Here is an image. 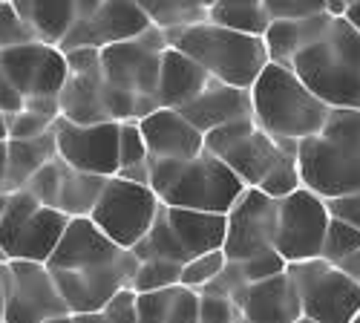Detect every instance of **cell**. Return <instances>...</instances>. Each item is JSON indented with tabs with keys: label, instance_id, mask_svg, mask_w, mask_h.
Masks as SVG:
<instances>
[{
	"label": "cell",
	"instance_id": "7bdbcfd3",
	"mask_svg": "<svg viewBox=\"0 0 360 323\" xmlns=\"http://www.w3.org/2000/svg\"><path fill=\"white\" fill-rule=\"evenodd\" d=\"M20 107H23L20 96L12 90L9 78L4 75V70H0V110H4V113H15V110H20Z\"/></svg>",
	"mask_w": 360,
	"mask_h": 323
},
{
	"label": "cell",
	"instance_id": "c3c4849f",
	"mask_svg": "<svg viewBox=\"0 0 360 323\" xmlns=\"http://www.w3.org/2000/svg\"><path fill=\"white\" fill-rule=\"evenodd\" d=\"M185 4L188 6H193V9H199V12H205L207 15V9H211L214 4H217V0H185Z\"/></svg>",
	"mask_w": 360,
	"mask_h": 323
},
{
	"label": "cell",
	"instance_id": "8d00e7d4",
	"mask_svg": "<svg viewBox=\"0 0 360 323\" xmlns=\"http://www.w3.org/2000/svg\"><path fill=\"white\" fill-rule=\"evenodd\" d=\"M55 125V119H46V115H38V113H29V110H15V113H6V130H9V139H35V136H44L49 133Z\"/></svg>",
	"mask_w": 360,
	"mask_h": 323
},
{
	"label": "cell",
	"instance_id": "4dcf8cb0",
	"mask_svg": "<svg viewBox=\"0 0 360 323\" xmlns=\"http://www.w3.org/2000/svg\"><path fill=\"white\" fill-rule=\"evenodd\" d=\"M136 4L147 15L150 26L162 29V32H170V29H179V26H191L207 18L205 12L188 6L185 0H136Z\"/></svg>",
	"mask_w": 360,
	"mask_h": 323
},
{
	"label": "cell",
	"instance_id": "1f68e13d",
	"mask_svg": "<svg viewBox=\"0 0 360 323\" xmlns=\"http://www.w3.org/2000/svg\"><path fill=\"white\" fill-rule=\"evenodd\" d=\"M225 266H228V257H225L222 248L196 254L193 260H188L185 266H182V274H179V286L193 289V291H202L207 283L217 280V277L222 274Z\"/></svg>",
	"mask_w": 360,
	"mask_h": 323
},
{
	"label": "cell",
	"instance_id": "74e56055",
	"mask_svg": "<svg viewBox=\"0 0 360 323\" xmlns=\"http://www.w3.org/2000/svg\"><path fill=\"white\" fill-rule=\"evenodd\" d=\"M271 20H297L326 12V0H262Z\"/></svg>",
	"mask_w": 360,
	"mask_h": 323
},
{
	"label": "cell",
	"instance_id": "11a10c76",
	"mask_svg": "<svg viewBox=\"0 0 360 323\" xmlns=\"http://www.w3.org/2000/svg\"><path fill=\"white\" fill-rule=\"evenodd\" d=\"M349 4H354V0H346V6H349Z\"/></svg>",
	"mask_w": 360,
	"mask_h": 323
},
{
	"label": "cell",
	"instance_id": "ac0fdd59",
	"mask_svg": "<svg viewBox=\"0 0 360 323\" xmlns=\"http://www.w3.org/2000/svg\"><path fill=\"white\" fill-rule=\"evenodd\" d=\"M150 29L147 15L139 9L136 0H98L96 9L81 23L72 26V32L64 38L58 49H75V46H112L122 41H133Z\"/></svg>",
	"mask_w": 360,
	"mask_h": 323
},
{
	"label": "cell",
	"instance_id": "ba28073f",
	"mask_svg": "<svg viewBox=\"0 0 360 323\" xmlns=\"http://www.w3.org/2000/svg\"><path fill=\"white\" fill-rule=\"evenodd\" d=\"M225 243V214H207L191 208H167L159 205V214L130 251L139 260H170L185 266L196 254L222 248Z\"/></svg>",
	"mask_w": 360,
	"mask_h": 323
},
{
	"label": "cell",
	"instance_id": "7a4b0ae2",
	"mask_svg": "<svg viewBox=\"0 0 360 323\" xmlns=\"http://www.w3.org/2000/svg\"><path fill=\"white\" fill-rule=\"evenodd\" d=\"M167 41L150 26L144 35L101 49V84L112 122H139L159 110V64Z\"/></svg>",
	"mask_w": 360,
	"mask_h": 323
},
{
	"label": "cell",
	"instance_id": "5bb4252c",
	"mask_svg": "<svg viewBox=\"0 0 360 323\" xmlns=\"http://www.w3.org/2000/svg\"><path fill=\"white\" fill-rule=\"evenodd\" d=\"M6 312L4 323H44L58 315H70L46 262L6 260L4 262Z\"/></svg>",
	"mask_w": 360,
	"mask_h": 323
},
{
	"label": "cell",
	"instance_id": "cb8c5ba5",
	"mask_svg": "<svg viewBox=\"0 0 360 323\" xmlns=\"http://www.w3.org/2000/svg\"><path fill=\"white\" fill-rule=\"evenodd\" d=\"M214 78L207 75L199 64H193L185 52L165 46L162 64H159V107L182 110L199 93H205V87Z\"/></svg>",
	"mask_w": 360,
	"mask_h": 323
},
{
	"label": "cell",
	"instance_id": "836d02e7",
	"mask_svg": "<svg viewBox=\"0 0 360 323\" xmlns=\"http://www.w3.org/2000/svg\"><path fill=\"white\" fill-rule=\"evenodd\" d=\"M360 248V231L338 217L328 220V228H326V237H323V251L320 257L326 262H332V266H338L340 260H346L349 254H354Z\"/></svg>",
	"mask_w": 360,
	"mask_h": 323
},
{
	"label": "cell",
	"instance_id": "9c48e42d",
	"mask_svg": "<svg viewBox=\"0 0 360 323\" xmlns=\"http://www.w3.org/2000/svg\"><path fill=\"white\" fill-rule=\"evenodd\" d=\"M67 217L41 205L32 194L12 191L0 211V251L6 260L46 262L67 228Z\"/></svg>",
	"mask_w": 360,
	"mask_h": 323
},
{
	"label": "cell",
	"instance_id": "603a6c76",
	"mask_svg": "<svg viewBox=\"0 0 360 323\" xmlns=\"http://www.w3.org/2000/svg\"><path fill=\"white\" fill-rule=\"evenodd\" d=\"M58 107H61V119L72 125H101L112 122L104 101V84H101V67L70 72L67 81L58 93Z\"/></svg>",
	"mask_w": 360,
	"mask_h": 323
},
{
	"label": "cell",
	"instance_id": "83f0119b",
	"mask_svg": "<svg viewBox=\"0 0 360 323\" xmlns=\"http://www.w3.org/2000/svg\"><path fill=\"white\" fill-rule=\"evenodd\" d=\"M9 144V173H6V194L20 191L32 176L58 156L55 133H44L35 139H6Z\"/></svg>",
	"mask_w": 360,
	"mask_h": 323
},
{
	"label": "cell",
	"instance_id": "681fc988",
	"mask_svg": "<svg viewBox=\"0 0 360 323\" xmlns=\"http://www.w3.org/2000/svg\"><path fill=\"white\" fill-rule=\"evenodd\" d=\"M9 139V130H6V113L0 110V141H6Z\"/></svg>",
	"mask_w": 360,
	"mask_h": 323
},
{
	"label": "cell",
	"instance_id": "60d3db41",
	"mask_svg": "<svg viewBox=\"0 0 360 323\" xmlns=\"http://www.w3.org/2000/svg\"><path fill=\"white\" fill-rule=\"evenodd\" d=\"M107 323H139L136 320V291L133 289H124L101 309Z\"/></svg>",
	"mask_w": 360,
	"mask_h": 323
},
{
	"label": "cell",
	"instance_id": "2e32d148",
	"mask_svg": "<svg viewBox=\"0 0 360 323\" xmlns=\"http://www.w3.org/2000/svg\"><path fill=\"white\" fill-rule=\"evenodd\" d=\"M277 199L257 188H245L225 214V243L222 251L231 262L274 251Z\"/></svg>",
	"mask_w": 360,
	"mask_h": 323
},
{
	"label": "cell",
	"instance_id": "e0dca14e",
	"mask_svg": "<svg viewBox=\"0 0 360 323\" xmlns=\"http://www.w3.org/2000/svg\"><path fill=\"white\" fill-rule=\"evenodd\" d=\"M118 130H122V122L72 125L58 115L52 125L58 159L81 173L110 179L118 170Z\"/></svg>",
	"mask_w": 360,
	"mask_h": 323
},
{
	"label": "cell",
	"instance_id": "f6af8a7d",
	"mask_svg": "<svg viewBox=\"0 0 360 323\" xmlns=\"http://www.w3.org/2000/svg\"><path fill=\"white\" fill-rule=\"evenodd\" d=\"M352 29H354V32H360V0H354V4H349L346 6V12L340 15Z\"/></svg>",
	"mask_w": 360,
	"mask_h": 323
},
{
	"label": "cell",
	"instance_id": "7402d4cb",
	"mask_svg": "<svg viewBox=\"0 0 360 323\" xmlns=\"http://www.w3.org/2000/svg\"><path fill=\"white\" fill-rule=\"evenodd\" d=\"M179 113H182L199 133H211L222 125L251 119V90H239V87L211 81L205 87V93H199Z\"/></svg>",
	"mask_w": 360,
	"mask_h": 323
},
{
	"label": "cell",
	"instance_id": "d6986e66",
	"mask_svg": "<svg viewBox=\"0 0 360 323\" xmlns=\"http://www.w3.org/2000/svg\"><path fill=\"white\" fill-rule=\"evenodd\" d=\"M139 130L153 162L193 159L205 151V133H199L182 113L170 107L147 113L144 119H139Z\"/></svg>",
	"mask_w": 360,
	"mask_h": 323
},
{
	"label": "cell",
	"instance_id": "4fadbf2b",
	"mask_svg": "<svg viewBox=\"0 0 360 323\" xmlns=\"http://www.w3.org/2000/svg\"><path fill=\"white\" fill-rule=\"evenodd\" d=\"M328 220L332 217H328L326 199H320L309 188H297L294 194L277 199L274 251L288 266L320 257Z\"/></svg>",
	"mask_w": 360,
	"mask_h": 323
},
{
	"label": "cell",
	"instance_id": "e575fe53",
	"mask_svg": "<svg viewBox=\"0 0 360 323\" xmlns=\"http://www.w3.org/2000/svg\"><path fill=\"white\" fill-rule=\"evenodd\" d=\"M297 188H303V182H300V170H297V159H294V153H283V159L271 167V173L265 176L257 191H262L271 199H283V196L294 194Z\"/></svg>",
	"mask_w": 360,
	"mask_h": 323
},
{
	"label": "cell",
	"instance_id": "f35d334b",
	"mask_svg": "<svg viewBox=\"0 0 360 323\" xmlns=\"http://www.w3.org/2000/svg\"><path fill=\"white\" fill-rule=\"evenodd\" d=\"M35 41L32 32L26 29V23L20 20V15L15 12L12 0H0V49H9V46H20Z\"/></svg>",
	"mask_w": 360,
	"mask_h": 323
},
{
	"label": "cell",
	"instance_id": "3957f363",
	"mask_svg": "<svg viewBox=\"0 0 360 323\" xmlns=\"http://www.w3.org/2000/svg\"><path fill=\"white\" fill-rule=\"evenodd\" d=\"M300 182L320 199L360 191V110L335 107L320 133L297 141Z\"/></svg>",
	"mask_w": 360,
	"mask_h": 323
},
{
	"label": "cell",
	"instance_id": "30bf717a",
	"mask_svg": "<svg viewBox=\"0 0 360 323\" xmlns=\"http://www.w3.org/2000/svg\"><path fill=\"white\" fill-rule=\"evenodd\" d=\"M288 274L294 280L300 312L317 323H349L360 309V283L343 274L323 257L291 262Z\"/></svg>",
	"mask_w": 360,
	"mask_h": 323
},
{
	"label": "cell",
	"instance_id": "9f6ffc18",
	"mask_svg": "<svg viewBox=\"0 0 360 323\" xmlns=\"http://www.w3.org/2000/svg\"><path fill=\"white\" fill-rule=\"evenodd\" d=\"M357 283H360V274H357Z\"/></svg>",
	"mask_w": 360,
	"mask_h": 323
},
{
	"label": "cell",
	"instance_id": "484cf974",
	"mask_svg": "<svg viewBox=\"0 0 360 323\" xmlns=\"http://www.w3.org/2000/svg\"><path fill=\"white\" fill-rule=\"evenodd\" d=\"M328 20H332V15H326V12L314 15V18H297V20H271L268 29L262 32V41H265V49H268V61L288 67L291 58L306 44H311L326 29Z\"/></svg>",
	"mask_w": 360,
	"mask_h": 323
},
{
	"label": "cell",
	"instance_id": "ffe728a7",
	"mask_svg": "<svg viewBox=\"0 0 360 323\" xmlns=\"http://www.w3.org/2000/svg\"><path fill=\"white\" fill-rule=\"evenodd\" d=\"M231 303L245 323H294L303 317L288 269L268 280L243 286Z\"/></svg>",
	"mask_w": 360,
	"mask_h": 323
},
{
	"label": "cell",
	"instance_id": "d590c367",
	"mask_svg": "<svg viewBox=\"0 0 360 323\" xmlns=\"http://www.w3.org/2000/svg\"><path fill=\"white\" fill-rule=\"evenodd\" d=\"M233 266L239 269V274H243L245 283H259V280H268V277L285 272L288 262L277 251H265V254H257V257H248V260H239V262H233Z\"/></svg>",
	"mask_w": 360,
	"mask_h": 323
},
{
	"label": "cell",
	"instance_id": "f5cc1de1",
	"mask_svg": "<svg viewBox=\"0 0 360 323\" xmlns=\"http://www.w3.org/2000/svg\"><path fill=\"white\" fill-rule=\"evenodd\" d=\"M349 323H360V309H357V312H354V317H352V320H349Z\"/></svg>",
	"mask_w": 360,
	"mask_h": 323
},
{
	"label": "cell",
	"instance_id": "4316f807",
	"mask_svg": "<svg viewBox=\"0 0 360 323\" xmlns=\"http://www.w3.org/2000/svg\"><path fill=\"white\" fill-rule=\"evenodd\" d=\"M104 176H93V173H81L75 167H70L67 162H61L58 170V188H55V199L52 208L61 211L67 220H81L89 217L96 208V202L104 191Z\"/></svg>",
	"mask_w": 360,
	"mask_h": 323
},
{
	"label": "cell",
	"instance_id": "d4e9b609",
	"mask_svg": "<svg viewBox=\"0 0 360 323\" xmlns=\"http://www.w3.org/2000/svg\"><path fill=\"white\" fill-rule=\"evenodd\" d=\"M136 320L139 323H196L199 291L185 286H170V289L136 295Z\"/></svg>",
	"mask_w": 360,
	"mask_h": 323
},
{
	"label": "cell",
	"instance_id": "8992f818",
	"mask_svg": "<svg viewBox=\"0 0 360 323\" xmlns=\"http://www.w3.org/2000/svg\"><path fill=\"white\" fill-rule=\"evenodd\" d=\"M328 110L332 107L323 104L291 67L268 61L251 84V119L277 141H300L320 133Z\"/></svg>",
	"mask_w": 360,
	"mask_h": 323
},
{
	"label": "cell",
	"instance_id": "5b68a950",
	"mask_svg": "<svg viewBox=\"0 0 360 323\" xmlns=\"http://www.w3.org/2000/svg\"><path fill=\"white\" fill-rule=\"evenodd\" d=\"M167 46L185 52L193 64L219 84L251 90V84L268 64L265 41L257 35L236 32L214 20H199L191 26H179L165 32Z\"/></svg>",
	"mask_w": 360,
	"mask_h": 323
},
{
	"label": "cell",
	"instance_id": "7dc6e473",
	"mask_svg": "<svg viewBox=\"0 0 360 323\" xmlns=\"http://www.w3.org/2000/svg\"><path fill=\"white\" fill-rule=\"evenodd\" d=\"M4 312H6V286H4V262H0V323H4Z\"/></svg>",
	"mask_w": 360,
	"mask_h": 323
},
{
	"label": "cell",
	"instance_id": "f1b7e54d",
	"mask_svg": "<svg viewBox=\"0 0 360 323\" xmlns=\"http://www.w3.org/2000/svg\"><path fill=\"white\" fill-rule=\"evenodd\" d=\"M207 20L236 29V32H245V35H257V38H262L268 23H271L262 0H217L207 9Z\"/></svg>",
	"mask_w": 360,
	"mask_h": 323
},
{
	"label": "cell",
	"instance_id": "7c38bea8",
	"mask_svg": "<svg viewBox=\"0 0 360 323\" xmlns=\"http://www.w3.org/2000/svg\"><path fill=\"white\" fill-rule=\"evenodd\" d=\"M205 148L222 159L245 188H259L271 167L283 159V153H294L283 151V144L259 130L254 119L231 122L205 133Z\"/></svg>",
	"mask_w": 360,
	"mask_h": 323
},
{
	"label": "cell",
	"instance_id": "8fae6325",
	"mask_svg": "<svg viewBox=\"0 0 360 323\" xmlns=\"http://www.w3.org/2000/svg\"><path fill=\"white\" fill-rule=\"evenodd\" d=\"M159 205L162 202L150 185L127 182L122 176H110L89 220L118 248H133L136 243L144 240V234L153 225Z\"/></svg>",
	"mask_w": 360,
	"mask_h": 323
},
{
	"label": "cell",
	"instance_id": "b9f144b4",
	"mask_svg": "<svg viewBox=\"0 0 360 323\" xmlns=\"http://www.w3.org/2000/svg\"><path fill=\"white\" fill-rule=\"evenodd\" d=\"M326 208H328V217H338V220H343V222H349L360 231V191L326 199Z\"/></svg>",
	"mask_w": 360,
	"mask_h": 323
},
{
	"label": "cell",
	"instance_id": "f907efd6",
	"mask_svg": "<svg viewBox=\"0 0 360 323\" xmlns=\"http://www.w3.org/2000/svg\"><path fill=\"white\" fill-rule=\"evenodd\" d=\"M44 323H72V315H58V317H49Z\"/></svg>",
	"mask_w": 360,
	"mask_h": 323
},
{
	"label": "cell",
	"instance_id": "9a60e30c",
	"mask_svg": "<svg viewBox=\"0 0 360 323\" xmlns=\"http://www.w3.org/2000/svg\"><path fill=\"white\" fill-rule=\"evenodd\" d=\"M0 70L9 78L20 101L58 99L67 81V58L58 46L29 41L20 46L0 49Z\"/></svg>",
	"mask_w": 360,
	"mask_h": 323
},
{
	"label": "cell",
	"instance_id": "ab89813d",
	"mask_svg": "<svg viewBox=\"0 0 360 323\" xmlns=\"http://www.w3.org/2000/svg\"><path fill=\"white\" fill-rule=\"evenodd\" d=\"M196 323H239V312L228 298L199 295V320Z\"/></svg>",
	"mask_w": 360,
	"mask_h": 323
},
{
	"label": "cell",
	"instance_id": "6da1fadb",
	"mask_svg": "<svg viewBox=\"0 0 360 323\" xmlns=\"http://www.w3.org/2000/svg\"><path fill=\"white\" fill-rule=\"evenodd\" d=\"M70 315L98 312L118 291L133 286L139 257L130 248H118L93 225L89 217L70 220L55 251L46 260Z\"/></svg>",
	"mask_w": 360,
	"mask_h": 323
},
{
	"label": "cell",
	"instance_id": "277c9868",
	"mask_svg": "<svg viewBox=\"0 0 360 323\" xmlns=\"http://www.w3.org/2000/svg\"><path fill=\"white\" fill-rule=\"evenodd\" d=\"M288 67L332 110H360V32L343 18L328 20L323 32L291 58Z\"/></svg>",
	"mask_w": 360,
	"mask_h": 323
},
{
	"label": "cell",
	"instance_id": "816d5d0a",
	"mask_svg": "<svg viewBox=\"0 0 360 323\" xmlns=\"http://www.w3.org/2000/svg\"><path fill=\"white\" fill-rule=\"evenodd\" d=\"M4 199H6V194H0V211H4ZM0 262H6V257H4V251H0Z\"/></svg>",
	"mask_w": 360,
	"mask_h": 323
},
{
	"label": "cell",
	"instance_id": "d6a6232c",
	"mask_svg": "<svg viewBox=\"0 0 360 323\" xmlns=\"http://www.w3.org/2000/svg\"><path fill=\"white\" fill-rule=\"evenodd\" d=\"M179 274H182V266L170 260H139V269L133 277V291L136 295H144V291H159V289H170L179 286Z\"/></svg>",
	"mask_w": 360,
	"mask_h": 323
},
{
	"label": "cell",
	"instance_id": "ee69618b",
	"mask_svg": "<svg viewBox=\"0 0 360 323\" xmlns=\"http://www.w3.org/2000/svg\"><path fill=\"white\" fill-rule=\"evenodd\" d=\"M6 173H9V144L0 141V194H6Z\"/></svg>",
	"mask_w": 360,
	"mask_h": 323
},
{
	"label": "cell",
	"instance_id": "db71d44e",
	"mask_svg": "<svg viewBox=\"0 0 360 323\" xmlns=\"http://www.w3.org/2000/svg\"><path fill=\"white\" fill-rule=\"evenodd\" d=\"M294 323H317V320H309V317H300V320H294Z\"/></svg>",
	"mask_w": 360,
	"mask_h": 323
},
{
	"label": "cell",
	"instance_id": "52a82bcc",
	"mask_svg": "<svg viewBox=\"0 0 360 323\" xmlns=\"http://www.w3.org/2000/svg\"><path fill=\"white\" fill-rule=\"evenodd\" d=\"M150 188L167 208H191L207 214H228V208L245 191L231 167L207 148L193 159L153 162Z\"/></svg>",
	"mask_w": 360,
	"mask_h": 323
},
{
	"label": "cell",
	"instance_id": "f546056e",
	"mask_svg": "<svg viewBox=\"0 0 360 323\" xmlns=\"http://www.w3.org/2000/svg\"><path fill=\"white\" fill-rule=\"evenodd\" d=\"M150 165H153V159L147 153L139 122H122V130H118V170H115V176H122L127 182L150 185Z\"/></svg>",
	"mask_w": 360,
	"mask_h": 323
},
{
	"label": "cell",
	"instance_id": "bcb514c9",
	"mask_svg": "<svg viewBox=\"0 0 360 323\" xmlns=\"http://www.w3.org/2000/svg\"><path fill=\"white\" fill-rule=\"evenodd\" d=\"M72 323H107V317L101 309L98 312H78V315H72Z\"/></svg>",
	"mask_w": 360,
	"mask_h": 323
},
{
	"label": "cell",
	"instance_id": "44dd1931",
	"mask_svg": "<svg viewBox=\"0 0 360 323\" xmlns=\"http://www.w3.org/2000/svg\"><path fill=\"white\" fill-rule=\"evenodd\" d=\"M98 0H12L15 12L35 41L61 46L72 26L96 9Z\"/></svg>",
	"mask_w": 360,
	"mask_h": 323
}]
</instances>
